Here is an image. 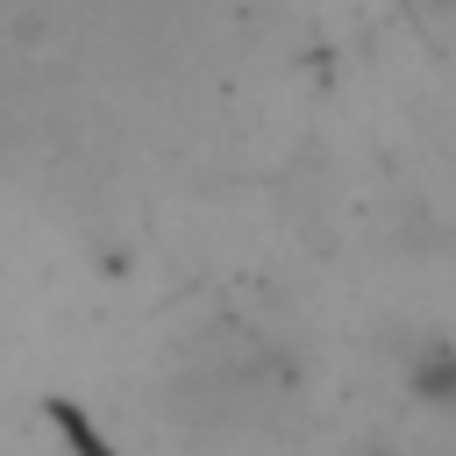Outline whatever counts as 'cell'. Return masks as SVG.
Listing matches in <instances>:
<instances>
[{"instance_id": "1", "label": "cell", "mask_w": 456, "mask_h": 456, "mask_svg": "<svg viewBox=\"0 0 456 456\" xmlns=\"http://www.w3.org/2000/svg\"><path fill=\"white\" fill-rule=\"evenodd\" d=\"M0 36H7V50H21V57H28V50H43V43L57 36V7H14Z\"/></svg>"}, {"instance_id": "2", "label": "cell", "mask_w": 456, "mask_h": 456, "mask_svg": "<svg viewBox=\"0 0 456 456\" xmlns=\"http://www.w3.org/2000/svg\"><path fill=\"white\" fill-rule=\"evenodd\" d=\"M356 456H385V449H356Z\"/></svg>"}]
</instances>
